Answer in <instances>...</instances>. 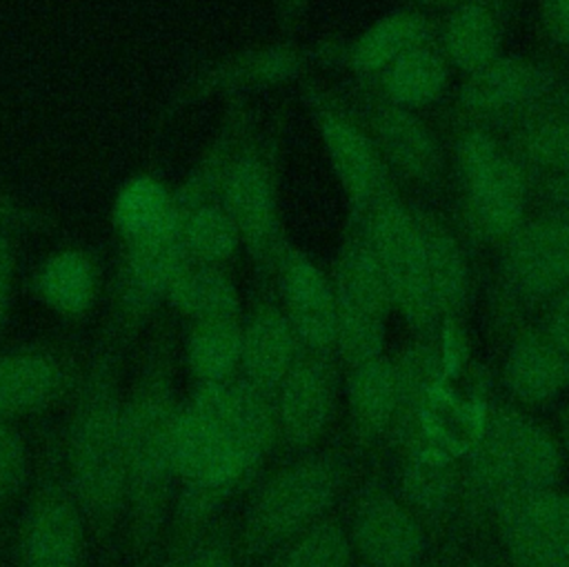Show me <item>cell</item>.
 I'll return each mask as SVG.
<instances>
[{"label":"cell","mask_w":569,"mask_h":567,"mask_svg":"<svg viewBox=\"0 0 569 567\" xmlns=\"http://www.w3.org/2000/svg\"><path fill=\"white\" fill-rule=\"evenodd\" d=\"M76 505L98 531L111 529L127 505L122 402L107 367L93 371L69 431Z\"/></svg>","instance_id":"6da1fadb"},{"label":"cell","mask_w":569,"mask_h":567,"mask_svg":"<svg viewBox=\"0 0 569 567\" xmlns=\"http://www.w3.org/2000/svg\"><path fill=\"white\" fill-rule=\"evenodd\" d=\"M180 405L162 367L149 369L122 402L127 503L133 511V538L142 549L156 536L173 474V425Z\"/></svg>","instance_id":"7a4b0ae2"},{"label":"cell","mask_w":569,"mask_h":567,"mask_svg":"<svg viewBox=\"0 0 569 567\" xmlns=\"http://www.w3.org/2000/svg\"><path fill=\"white\" fill-rule=\"evenodd\" d=\"M347 476L336 451L305 456L271 474L253 494L242 525V545L251 556L273 551L291 536L322 520Z\"/></svg>","instance_id":"3957f363"},{"label":"cell","mask_w":569,"mask_h":567,"mask_svg":"<svg viewBox=\"0 0 569 567\" xmlns=\"http://www.w3.org/2000/svg\"><path fill=\"white\" fill-rule=\"evenodd\" d=\"M562 474L556 438L513 407H496L473 447L469 480L491 507L525 489H547Z\"/></svg>","instance_id":"277c9868"},{"label":"cell","mask_w":569,"mask_h":567,"mask_svg":"<svg viewBox=\"0 0 569 567\" xmlns=\"http://www.w3.org/2000/svg\"><path fill=\"white\" fill-rule=\"evenodd\" d=\"M336 342L342 362L353 369L382 356L389 289L369 240L342 249L336 269Z\"/></svg>","instance_id":"5b68a950"},{"label":"cell","mask_w":569,"mask_h":567,"mask_svg":"<svg viewBox=\"0 0 569 567\" xmlns=\"http://www.w3.org/2000/svg\"><path fill=\"white\" fill-rule=\"evenodd\" d=\"M369 245L385 276L391 305L402 311L411 327L420 331L433 327L438 311L429 291L418 218L396 202L380 205L371 220Z\"/></svg>","instance_id":"8992f818"},{"label":"cell","mask_w":569,"mask_h":567,"mask_svg":"<svg viewBox=\"0 0 569 567\" xmlns=\"http://www.w3.org/2000/svg\"><path fill=\"white\" fill-rule=\"evenodd\" d=\"M189 260L182 245V218L149 238L122 245L113 296L116 322L120 327L140 325L164 302L169 285Z\"/></svg>","instance_id":"52a82bcc"},{"label":"cell","mask_w":569,"mask_h":567,"mask_svg":"<svg viewBox=\"0 0 569 567\" xmlns=\"http://www.w3.org/2000/svg\"><path fill=\"white\" fill-rule=\"evenodd\" d=\"M189 405L224 434L251 469H258L278 438L273 396L244 378L198 382Z\"/></svg>","instance_id":"ba28073f"},{"label":"cell","mask_w":569,"mask_h":567,"mask_svg":"<svg viewBox=\"0 0 569 567\" xmlns=\"http://www.w3.org/2000/svg\"><path fill=\"white\" fill-rule=\"evenodd\" d=\"M349 540L365 567H418L425 551L418 516L376 485L365 487L356 498Z\"/></svg>","instance_id":"9c48e42d"},{"label":"cell","mask_w":569,"mask_h":567,"mask_svg":"<svg viewBox=\"0 0 569 567\" xmlns=\"http://www.w3.org/2000/svg\"><path fill=\"white\" fill-rule=\"evenodd\" d=\"M460 158L478 229L487 236L513 233L525 207V187L513 162L480 133H471L462 142Z\"/></svg>","instance_id":"30bf717a"},{"label":"cell","mask_w":569,"mask_h":567,"mask_svg":"<svg viewBox=\"0 0 569 567\" xmlns=\"http://www.w3.org/2000/svg\"><path fill=\"white\" fill-rule=\"evenodd\" d=\"M336 394L333 367L327 354L298 351L293 365L273 391L278 436L291 449L309 447L325 431Z\"/></svg>","instance_id":"8fae6325"},{"label":"cell","mask_w":569,"mask_h":567,"mask_svg":"<svg viewBox=\"0 0 569 567\" xmlns=\"http://www.w3.org/2000/svg\"><path fill=\"white\" fill-rule=\"evenodd\" d=\"M218 196L240 242L258 260H267L276 247V207L269 171L260 158L240 153L224 162Z\"/></svg>","instance_id":"7c38bea8"},{"label":"cell","mask_w":569,"mask_h":567,"mask_svg":"<svg viewBox=\"0 0 569 567\" xmlns=\"http://www.w3.org/2000/svg\"><path fill=\"white\" fill-rule=\"evenodd\" d=\"M284 316L305 349L327 354L336 342V296L325 273L300 251L280 260Z\"/></svg>","instance_id":"4fadbf2b"},{"label":"cell","mask_w":569,"mask_h":567,"mask_svg":"<svg viewBox=\"0 0 569 567\" xmlns=\"http://www.w3.org/2000/svg\"><path fill=\"white\" fill-rule=\"evenodd\" d=\"M82 511L60 491H44L20 529V567H82Z\"/></svg>","instance_id":"5bb4252c"},{"label":"cell","mask_w":569,"mask_h":567,"mask_svg":"<svg viewBox=\"0 0 569 567\" xmlns=\"http://www.w3.org/2000/svg\"><path fill=\"white\" fill-rule=\"evenodd\" d=\"M507 273L527 296L569 287V220H538L518 227L507 247Z\"/></svg>","instance_id":"9a60e30c"},{"label":"cell","mask_w":569,"mask_h":567,"mask_svg":"<svg viewBox=\"0 0 569 567\" xmlns=\"http://www.w3.org/2000/svg\"><path fill=\"white\" fill-rule=\"evenodd\" d=\"M300 342L284 316L273 305H260L242 325L240 369L253 387L273 396L293 365Z\"/></svg>","instance_id":"2e32d148"},{"label":"cell","mask_w":569,"mask_h":567,"mask_svg":"<svg viewBox=\"0 0 569 567\" xmlns=\"http://www.w3.org/2000/svg\"><path fill=\"white\" fill-rule=\"evenodd\" d=\"M184 213V202L169 189L162 178L149 171L129 176L116 191L111 202V225L122 245L149 238Z\"/></svg>","instance_id":"e0dca14e"},{"label":"cell","mask_w":569,"mask_h":567,"mask_svg":"<svg viewBox=\"0 0 569 567\" xmlns=\"http://www.w3.org/2000/svg\"><path fill=\"white\" fill-rule=\"evenodd\" d=\"M505 382L527 405L547 402L569 385V351L547 331H527L507 354Z\"/></svg>","instance_id":"ac0fdd59"},{"label":"cell","mask_w":569,"mask_h":567,"mask_svg":"<svg viewBox=\"0 0 569 567\" xmlns=\"http://www.w3.org/2000/svg\"><path fill=\"white\" fill-rule=\"evenodd\" d=\"M38 300L58 316H84L98 296V265L82 247H60L51 251L33 273Z\"/></svg>","instance_id":"d6986e66"},{"label":"cell","mask_w":569,"mask_h":567,"mask_svg":"<svg viewBox=\"0 0 569 567\" xmlns=\"http://www.w3.org/2000/svg\"><path fill=\"white\" fill-rule=\"evenodd\" d=\"M347 405L358 445H371L389 434L396 411L393 362L380 356L353 367L347 380Z\"/></svg>","instance_id":"ffe728a7"},{"label":"cell","mask_w":569,"mask_h":567,"mask_svg":"<svg viewBox=\"0 0 569 567\" xmlns=\"http://www.w3.org/2000/svg\"><path fill=\"white\" fill-rule=\"evenodd\" d=\"M440 367L442 358L429 345H413L398 358V362H393L396 411L389 434L405 447L425 440L422 411L433 394Z\"/></svg>","instance_id":"44dd1931"},{"label":"cell","mask_w":569,"mask_h":567,"mask_svg":"<svg viewBox=\"0 0 569 567\" xmlns=\"http://www.w3.org/2000/svg\"><path fill=\"white\" fill-rule=\"evenodd\" d=\"M60 365L44 351L0 354V422L44 407L60 387Z\"/></svg>","instance_id":"7402d4cb"},{"label":"cell","mask_w":569,"mask_h":567,"mask_svg":"<svg viewBox=\"0 0 569 567\" xmlns=\"http://www.w3.org/2000/svg\"><path fill=\"white\" fill-rule=\"evenodd\" d=\"M456 465L451 454L427 438L407 447L402 467V503L422 518L440 516L456 494Z\"/></svg>","instance_id":"603a6c76"},{"label":"cell","mask_w":569,"mask_h":567,"mask_svg":"<svg viewBox=\"0 0 569 567\" xmlns=\"http://www.w3.org/2000/svg\"><path fill=\"white\" fill-rule=\"evenodd\" d=\"M164 302L193 320L238 318L240 298L231 278L218 265L189 260L167 289Z\"/></svg>","instance_id":"cb8c5ba5"},{"label":"cell","mask_w":569,"mask_h":567,"mask_svg":"<svg viewBox=\"0 0 569 567\" xmlns=\"http://www.w3.org/2000/svg\"><path fill=\"white\" fill-rule=\"evenodd\" d=\"M547 84L549 76L545 69L516 58H493L471 71L462 87V100L473 109H502L542 93Z\"/></svg>","instance_id":"d4e9b609"},{"label":"cell","mask_w":569,"mask_h":567,"mask_svg":"<svg viewBox=\"0 0 569 567\" xmlns=\"http://www.w3.org/2000/svg\"><path fill=\"white\" fill-rule=\"evenodd\" d=\"M322 138L331 167L353 205L373 196L380 182V165L369 140L347 120L327 116L322 120Z\"/></svg>","instance_id":"484cf974"},{"label":"cell","mask_w":569,"mask_h":567,"mask_svg":"<svg viewBox=\"0 0 569 567\" xmlns=\"http://www.w3.org/2000/svg\"><path fill=\"white\" fill-rule=\"evenodd\" d=\"M429 291L438 316L456 314L467 300V262L458 242L438 222L418 220Z\"/></svg>","instance_id":"4316f807"},{"label":"cell","mask_w":569,"mask_h":567,"mask_svg":"<svg viewBox=\"0 0 569 567\" xmlns=\"http://www.w3.org/2000/svg\"><path fill=\"white\" fill-rule=\"evenodd\" d=\"M242 325L238 318L193 320L187 334V365L198 382H220L240 367Z\"/></svg>","instance_id":"83f0119b"},{"label":"cell","mask_w":569,"mask_h":567,"mask_svg":"<svg viewBox=\"0 0 569 567\" xmlns=\"http://www.w3.org/2000/svg\"><path fill=\"white\" fill-rule=\"evenodd\" d=\"M496 514H509L540 540L569 554V496L547 489H525L500 498Z\"/></svg>","instance_id":"f1b7e54d"},{"label":"cell","mask_w":569,"mask_h":567,"mask_svg":"<svg viewBox=\"0 0 569 567\" xmlns=\"http://www.w3.org/2000/svg\"><path fill=\"white\" fill-rule=\"evenodd\" d=\"M351 560L353 547L345 527L322 518L276 547L264 567H351Z\"/></svg>","instance_id":"f546056e"},{"label":"cell","mask_w":569,"mask_h":567,"mask_svg":"<svg viewBox=\"0 0 569 567\" xmlns=\"http://www.w3.org/2000/svg\"><path fill=\"white\" fill-rule=\"evenodd\" d=\"M427 27L420 16L393 13L376 22L356 44L353 62L362 71L380 69L420 47Z\"/></svg>","instance_id":"4dcf8cb0"},{"label":"cell","mask_w":569,"mask_h":567,"mask_svg":"<svg viewBox=\"0 0 569 567\" xmlns=\"http://www.w3.org/2000/svg\"><path fill=\"white\" fill-rule=\"evenodd\" d=\"M496 44L498 31L487 9L469 4L456 11L447 29V47L462 69L476 71L493 60Z\"/></svg>","instance_id":"1f68e13d"},{"label":"cell","mask_w":569,"mask_h":567,"mask_svg":"<svg viewBox=\"0 0 569 567\" xmlns=\"http://www.w3.org/2000/svg\"><path fill=\"white\" fill-rule=\"evenodd\" d=\"M445 76L442 60L418 47L393 62L389 89L393 100L400 105H422L440 93Z\"/></svg>","instance_id":"d6a6232c"},{"label":"cell","mask_w":569,"mask_h":567,"mask_svg":"<svg viewBox=\"0 0 569 567\" xmlns=\"http://www.w3.org/2000/svg\"><path fill=\"white\" fill-rule=\"evenodd\" d=\"M498 536L511 567H569V554L540 540L509 514H496Z\"/></svg>","instance_id":"836d02e7"},{"label":"cell","mask_w":569,"mask_h":567,"mask_svg":"<svg viewBox=\"0 0 569 567\" xmlns=\"http://www.w3.org/2000/svg\"><path fill=\"white\" fill-rule=\"evenodd\" d=\"M382 136L393 158L411 171L422 173L433 165L431 140L411 116L396 109L387 111L382 118Z\"/></svg>","instance_id":"e575fe53"},{"label":"cell","mask_w":569,"mask_h":567,"mask_svg":"<svg viewBox=\"0 0 569 567\" xmlns=\"http://www.w3.org/2000/svg\"><path fill=\"white\" fill-rule=\"evenodd\" d=\"M29 474V454L24 438L9 425L0 422V500L18 494Z\"/></svg>","instance_id":"d590c367"},{"label":"cell","mask_w":569,"mask_h":567,"mask_svg":"<svg viewBox=\"0 0 569 567\" xmlns=\"http://www.w3.org/2000/svg\"><path fill=\"white\" fill-rule=\"evenodd\" d=\"M529 151L533 158L556 167H569V122H556L540 127L529 138Z\"/></svg>","instance_id":"8d00e7d4"},{"label":"cell","mask_w":569,"mask_h":567,"mask_svg":"<svg viewBox=\"0 0 569 567\" xmlns=\"http://www.w3.org/2000/svg\"><path fill=\"white\" fill-rule=\"evenodd\" d=\"M169 567H236V558L224 543L204 540L184 549Z\"/></svg>","instance_id":"74e56055"},{"label":"cell","mask_w":569,"mask_h":567,"mask_svg":"<svg viewBox=\"0 0 569 567\" xmlns=\"http://www.w3.org/2000/svg\"><path fill=\"white\" fill-rule=\"evenodd\" d=\"M42 220V213L24 207L18 202L11 193L0 189V227H24V225H38Z\"/></svg>","instance_id":"f35d334b"},{"label":"cell","mask_w":569,"mask_h":567,"mask_svg":"<svg viewBox=\"0 0 569 567\" xmlns=\"http://www.w3.org/2000/svg\"><path fill=\"white\" fill-rule=\"evenodd\" d=\"M11 271H13V247L9 240V231L0 227V325L4 322L7 307H9Z\"/></svg>","instance_id":"ab89813d"},{"label":"cell","mask_w":569,"mask_h":567,"mask_svg":"<svg viewBox=\"0 0 569 567\" xmlns=\"http://www.w3.org/2000/svg\"><path fill=\"white\" fill-rule=\"evenodd\" d=\"M547 334L569 351V287L560 291L558 300L551 307L549 322H547Z\"/></svg>","instance_id":"60d3db41"},{"label":"cell","mask_w":569,"mask_h":567,"mask_svg":"<svg viewBox=\"0 0 569 567\" xmlns=\"http://www.w3.org/2000/svg\"><path fill=\"white\" fill-rule=\"evenodd\" d=\"M547 13L556 36L569 44V0H547Z\"/></svg>","instance_id":"b9f144b4"},{"label":"cell","mask_w":569,"mask_h":567,"mask_svg":"<svg viewBox=\"0 0 569 567\" xmlns=\"http://www.w3.org/2000/svg\"><path fill=\"white\" fill-rule=\"evenodd\" d=\"M560 440H562V447H565L567 454H569V411L565 414L562 425H560Z\"/></svg>","instance_id":"7bdbcfd3"},{"label":"cell","mask_w":569,"mask_h":567,"mask_svg":"<svg viewBox=\"0 0 569 567\" xmlns=\"http://www.w3.org/2000/svg\"><path fill=\"white\" fill-rule=\"evenodd\" d=\"M480 567H487V565H480Z\"/></svg>","instance_id":"ee69618b"}]
</instances>
